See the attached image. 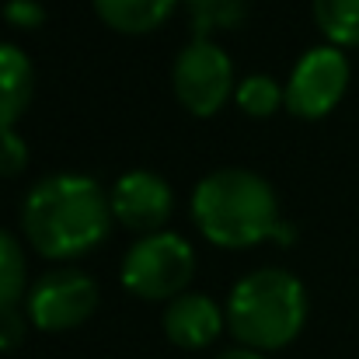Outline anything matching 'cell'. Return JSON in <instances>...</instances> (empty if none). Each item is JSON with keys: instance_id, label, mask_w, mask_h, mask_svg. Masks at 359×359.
I'll list each match as a JSON object with an SVG mask.
<instances>
[{"instance_id": "1", "label": "cell", "mask_w": 359, "mask_h": 359, "mask_svg": "<svg viewBox=\"0 0 359 359\" xmlns=\"http://www.w3.org/2000/svg\"><path fill=\"white\" fill-rule=\"evenodd\" d=\"M112 220V203L102 185L74 171H60L35 182L21 210L28 244L53 262H70L98 248L109 238Z\"/></svg>"}, {"instance_id": "2", "label": "cell", "mask_w": 359, "mask_h": 359, "mask_svg": "<svg viewBox=\"0 0 359 359\" xmlns=\"http://www.w3.org/2000/svg\"><path fill=\"white\" fill-rule=\"evenodd\" d=\"M192 220L217 248H251L283 231L272 185L244 168H220L196 185Z\"/></svg>"}, {"instance_id": "3", "label": "cell", "mask_w": 359, "mask_h": 359, "mask_svg": "<svg viewBox=\"0 0 359 359\" xmlns=\"http://www.w3.org/2000/svg\"><path fill=\"white\" fill-rule=\"evenodd\" d=\"M224 314L231 335L244 349H283L307 321V293L286 269H255L231 290Z\"/></svg>"}, {"instance_id": "4", "label": "cell", "mask_w": 359, "mask_h": 359, "mask_svg": "<svg viewBox=\"0 0 359 359\" xmlns=\"http://www.w3.org/2000/svg\"><path fill=\"white\" fill-rule=\"evenodd\" d=\"M122 286L140 300H175L196 276V251L182 234L161 231L140 238L122 258Z\"/></svg>"}, {"instance_id": "5", "label": "cell", "mask_w": 359, "mask_h": 359, "mask_svg": "<svg viewBox=\"0 0 359 359\" xmlns=\"http://www.w3.org/2000/svg\"><path fill=\"white\" fill-rule=\"evenodd\" d=\"M171 84H175V98L182 102V109L199 119L217 116L227 105L231 91H238L231 56L210 39H192L178 53L171 67Z\"/></svg>"}, {"instance_id": "6", "label": "cell", "mask_w": 359, "mask_h": 359, "mask_svg": "<svg viewBox=\"0 0 359 359\" xmlns=\"http://www.w3.org/2000/svg\"><path fill=\"white\" fill-rule=\"evenodd\" d=\"M98 307V283L81 269H56L39 276L25 297V318L39 332H70Z\"/></svg>"}, {"instance_id": "7", "label": "cell", "mask_w": 359, "mask_h": 359, "mask_svg": "<svg viewBox=\"0 0 359 359\" xmlns=\"http://www.w3.org/2000/svg\"><path fill=\"white\" fill-rule=\"evenodd\" d=\"M346 88H349V63L342 49L335 46L307 49L286 81V109L297 119H325L342 102Z\"/></svg>"}, {"instance_id": "8", "label": "cell", "mask_w": 359, "mask_h": 359, "mask_svg": "<svg viewBox=\"0 0 359 359\" xmlns=\"http://www.w3.org/2000/svg\"><path fill=\"white\" fill-rule=\"evenodd\" d=\"M112 217L133 234H161L171 210H175V192L157 171H126L112 185Z\"/></svg>"}, {"instance_id": "9", "label": "cell", "mask_w": 359, "mask_h": 359, "mask_svg": "<svg viewBox=\"0 0 359 359\" xmlns=\"http://www.w3.org/2000/svg\"><path fill=\"white\" fill-rule=\"evenodd\" d=\"M227 314L203 293H182L164 307L161 328L178 349H206L220 339Z\"/></svg>"}, {"instance_id": "10", "label": "cell", "mask_w": 359, "mask_h": 359, "mask_svg": "<svg viewBox=\"0 0 359 359\" xmlns=\"http://www.w3.org/2000/svg\"><path fill=\"white\" fill-rule=\"evenodd\" d=\"M35 95V70L25 49L0 42V129H14Z\"/></svg>"}, {"instance_id": "11", "label": "cell", "mask_w": 359, "mask_h": 359, "mask_svg": "<svg viewBox=\"0 0 359 359\" xmlns=\"http://www.w3.org/2000/svg\"><path fill=\"white\" fill-rule=\"evenodd\" d=\"M178 0H95L98 18L122 35H147L161 28Z\"/></svg>"}, {"instance_id": "12", "label": "cell", "mask_w": 359, "mask_h": 359, "mask_svg": "<svg viewBox=\"0 0 359 359\" xmlns=\"http://www.w3.org/2000/svg\"><path fill=\"white\" fill-rule=\"evenodd\" d=\"M314 25L335 49L359 46V0H314Z\"/></svg>"}, {"instance_id": "13", "label": "cell", "mask_w": 359, "mask_h": 359, "mask_svg": "<svg viewBox=\"0 0 359 359\" xmlns=\"http://www.w3.org/2000/svg\"><path fill=\"white\" fill-rule=\"evenodd\" d=\"M28 297V265L21 244L0 227V314L14 311V304Z\"/></svg>"}, {"instance_id": "14", "label": "cell", "mask_w": 359, "mask_h": 359, "mask_svg": "<svg viewBox=\"0 0 359 359\" xmlns=\"http://www.w3.org/2000/svg\"><path fill=\"white\" fill-rule=\"evenodd\" d=\"M234 98H238V109L244 116H251V119H269V116H276V112L286 105V88H283L279 81L265 77V74H251V77H244L238 84Z\"/></svg>"}, {"instance_id": "15", "label": "cell", "mask_w": 359, "mask_h": 359, "mask_svg": "<svg viewBox=\"0 0 359 359\" xmlns=\"http://www.w3.org/2000/svg\"><path fill=\"white\" fill-rule=\"evenodd\" d=\"M196 39H206L217 28H238L248 18V0H185Z\"/></svg>"}, {"instance_id": "16", "label": "cell", "mask_w": 359, "mask_h": 359, "mask_svg": "<svg viewBox=\"0 0 359 359\" xmlns=\"http://www.w3.org/2000/svg\"><path fill=\"white\" fill-rule=\"evenodd\" d=\"M28 168V147L14 129H0V178H18Z\"/></svg>"}, {"instance_id": "17", "label": "cell", "mask_w": 359, "mask_h": 359, "mask_svg": "<svg viewBox=\"0 0 359 359\" xmlns=\"http://www.w3.org/2000/svg\"><path fill=\"white\" fill-rule=\"evenodd\" d=\"M4 21L14 25V28H39L46 21V11L35 4V0H7L4 4Z\"/></svg>"}, {"instance_id": "18", "label": "cell", "mask_w": 359, "mask_h": 359, "mask_svg": "<svg viewBox=\"0 0 359 359\" xmlns=\"http://www.w3.org/2000/svg\"><path fill=\"white\" fill-rule=\"evenodd\" d=\"M25 325L28 318H21L18 311H4L0 314V349H14L25 339Z\"/></svg>"}, {"instance_id": "19", "label": "cell", "mask_w": 359, "mask_h": 359, "mask_svg": "<svg viewBox=\"0 0 359 359\" xmlns=\"http://www.w3.org/2000/svg\"><path fill=\"white\" fill-rule=\"evenodd\" d=\"M217 359H265L262 353H255V349H244V346H238V349H227V353H220Z\"/></svg>"}]
</instances>
